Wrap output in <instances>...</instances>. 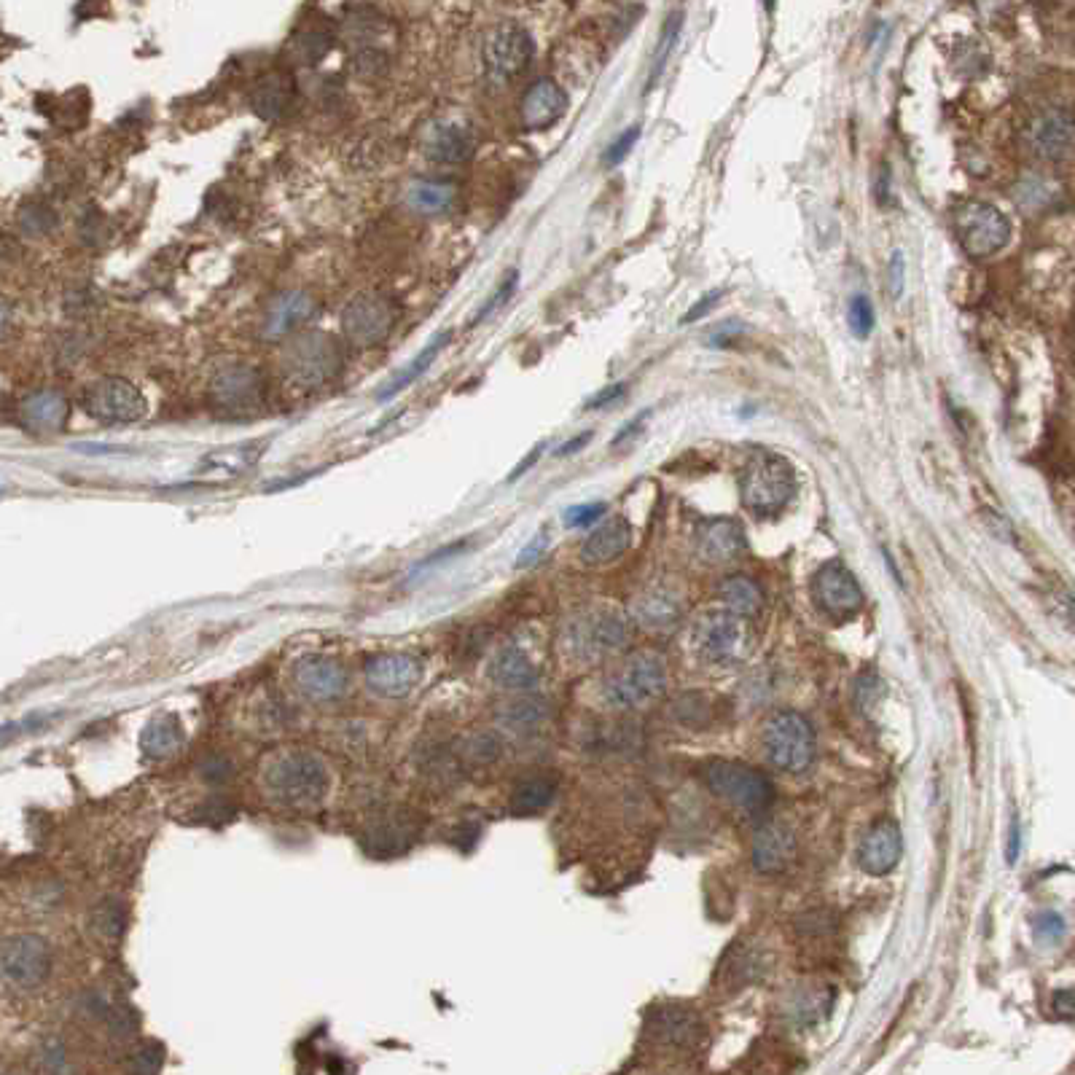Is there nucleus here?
Returning a JSON list of instances; mask_svg holds the SVG:
<instances>
[{
	"label": "nucleus",
	"mask_w": 1075,
	"mask_h": 1075,
	"mask_svg": "<svg viewBox=\"0 0 1075 1075\" xmlns=\"http://www.w3.org/2000/svg\"><path fill=\"white\" fill-rule=\"evenodd\" d=\"M796 492V473L791 463L772 452H756L740 473V498L750 514L769 519L777 516Z\"/></svg>",
	"instance_id": "nucleus-1"
},
{
	"label": "nucleus",
	"mask_w": 1075,
	"mask_h": 1075,
	"mask_svg": "<svg viewBox=\"0 0 1075 1075\" xmlns=\"http://www.w3.org/2000/svg\"><path fill=\"white\" fill-rule=\"evenodd\" d=\"M699 777L713 796L748 812V815H761L772 807L774 785L764 772H758L756 766L729 761V758H707L705 764L699 766Z\"/></svg>",
	"instance_id": "nucleus-2"
},
{
	"label": "nucleus",
	"mask_w": 1075,
	"mask_h": 1075,
	"mask_svg": "<svg viewBox=\"0 0 1075 1075\" xmlns=\"http://www.w3.org/2000/svg\"><path fill=\"white\" fill-rule=\"evenodd\" d=\"M344 344L328 331H304L285 344L280 353V369L293 385L320 387L344 369Z\"/></svg>",
	"instance_id": "nucleus-3"
},
{
	"label": "nucleus",
	"mask_w": 1075,
	"mask_h": 1075,
	"mask_svg": "<svg viewBox=\"0 0 1075 1075\" xmlns=\"http://www.w3.org/2000/svg\"><path fill=\"white\" fill-rule=\"evenodd\" d=\"M667 688V662L659 651H637L602 683V699L619 710L654 702Z\"/></svg>",
	"instance_id": "nucleus-4"
},
{
	"label": "nucleus",
	"mask_w": 1075,
	"mask_h": 1075,
	"mask_svg": "<svg viewBox=\"0 0 1075 1075\" xmlns=\"http://www.w3.org/2000/svg\"><path fill=\"white\" fill-rule=\"evenodd\" d=\"M267 788L285 807H315L326 799L328 769L312 753H288L267 769Z\"/></svg>",
	"instance_id": "nucleus-5"
},
{
	"label": "nucleus",
	"mask_w": 1075,
	"mask_h": 1075,
	"mask_svg": "<svg viewBox=\"0 0 1075 1075\" xmlns=\"http://www.w3.org/2000/svg\"><path fill=\"white\" fill-rule=\"evenodd\" d=\"M761 745H764L766 758L772 761L780 772L801 774L815 764L817 740L812 723L801 713L783 710L774 713L761 729Z\"/></svg>",
	"instance_id": "nucleus-6"
},
{
	"label": "nucleus",
	"mask_w": 1075,
	"mask_h": 1075,
	"mask_svg": "<svg viewBox=\"0 0 1075 1075\" xmlns=\"http://www.w3.org/2000/svg\"><path fill=\"white\" fill-rule=\"evenodd\" d=\"M629 640V621L619 611L597 608L570 621L568 651L581 662H594L624 648Z\"/></svg>",
	"instance_id": "nucleus-7"
},
{
	"label": "nucleus",
	"mask_w": 1075,
	"mask_h": 1075,
	"mask_svg": "<svg viewBox=\"0 0 1075 1075\" xmlns=\"http://www.w3.org/2000/svg\"><path fill=\"white\" fill-rule=\"evenodd\" d=\"M533 38L525 27L516 22H503L492 27L482 43L484 76L490 84H508L511 78L525 73L533 60Z\"/></svg>",
	"instance_id": "nucleus-8"
},
{
	"label": "nucleus",
	"mask_w": 1075,
	"mask_h": 1075,
	"mask_svg": "<svg viewBox=\"0 0 1075 1075\" xmlns=\"http://www.w3.org/2000/svg\"><path fill=\"white\" fill-rule=\"evenodd\" d=\"M955 232L963 250L973 258L995 256L1011 240V224L989 202H965L955 213Z\"/></svg>",
	"instance_id": "nucleus-9"
},
{
	"label": "nucleus",
	"mask_w": 1075,
	"mask_h": 1075,
	"mask_svg": "<svg viewBox=\"0 0 1075 1075\" xmlns=\"http://www.w3.org/2000/svg\"><path fill=\"white\" fill-rule=\"evenodd\" d=\"M398 310L385 293L363 291L342 310V334L355 347H374L396 328Z\"/></svg>",
	"instance_id": "nucleus-10"
},
{
	"label": "nucleus",
	"mask_w": 1075,
	"mask_h": 1075,
	"mask_svg": "<svg viewBox=\"0 0 1075 1075\" xmlns=\"http://www.w3.org/2000/svg\"><path fill=\"white\" fill-rule=\"evenodd\" d=\"M84 412L103 425H129L146 414V396L124 377H103L84 393Z\"/></svg>",
	"instance_id": "nucleus-11"
},
{
	"label": "nucleus",
	"mask_w": 1075,
	"mask_h": 1075,
	"mask_svg": "<svg viewBox=\"0 0 1075 1075\" xmlns=\"http://www.w3.org/2000/svg\"><path fill=\"white\" fill-rule=\"evenodd\" d=\"M210 401L234 417L256 414L267 401V379L253 366H226L210 379Z\"/></svg>",
	"instance_id": "nucleus-12"
},
{
	"label": "nucleus",
	"mask_w": 1075,
	"mask_h": 1075,
	"mask_svg": "<svg viewBox=\"0 0 1075 1075\" xmlns=\"http://www.w3.org/2000/svg\"><path fill=\"white\" fill-rule=\"evenodd\" d=\"M1022 143L1035 159L1043 162L1065 159L1075 146V113L1070 108H1043L1027 121Z\"/></svg>",
	"instance_id": "nucleus-13"
},
{
	"label": "nucleus",
	"mask_w": 1075,
	"mask_h": 1075,
	"mask_svg": "<svg viewBox=\"0 0 1075 1075\" xmlns=\"http://www.w3.org/2000/svg\"><path fill=\"white\" fill-rule=\"evenodd\" d=\"M745 643H748L745 621L726 608L705 613L694 627V648L710 664L734 662L745 651Z\"/></svg>",
	"instance_id": "nucleus-14"
},
{
	"label": "nucleus",
	"mask_w": 1075,
	"mask_h": 1075,
	"mask_svg": "<svg viewBox=\"0 0 1075 1075\" xmlns=\"http://www.w3.org/2000/svg\"><path fill=\"white\" fill-rule=\"evenodd\" d=\"M3 979L17 989L38 987L52 968V952L41 936L17 933L3 944Z\"/></svg>",
	"instance_id": "nucleus-15"
},
{
	"label": "nucleus",
	"mask_w": 1075,
	"mask_h": 1075,
	"mask_svg": "<svg viewBox=\"0 0 1075 1075\" xmlns=\"http://www.w3.org/2000/svg\"><path fill=\"white\" fill-rule=\"evenodd\" d=\"M812 594L823 611L839 616V619H847L863 608V589H860L858 578L852 576L847 565L836 562V559L817 570L812 578Z\"/></svg>",
	"instance_id": "nucleus-16"
},
{
	"label": "nucleus",
	"mask_w": 1075,
	"mask_h": 1075,
	"mask_svg": "<svg viewBox=\"0 0 1075 1075\" xmlns=\"http://www.w3.org/2000/svg\"><path fill=\"white\" fill-rule=\"evenodd\" d=\"M318 312V299L307 291H283L269 299L261 318V336L275 342L283 336L299 331L304 323H310Z\"/></svg>",
	"instance_id": "nucleus-17"
},
{
	"label": "nucleus",
	"mask_w": 1075,
	"mask_h": 1075,
	"mask_svg": "<svg viewBox=\"0 0 1075 1075\" xmlns=\"http://www.w3.org/2000/svg\"><path fill=\"white\" fill-rule=\"evenodd\" d=\"M420 678V662L409 654H382L366 664V683L382 697H406Z\"/></svg>",
	"instance_id": "nucleus-18"
},
{
	"label": "nucleus",
	"mask_w": 1075,
	"mask_h": 1075,
	"mask_svg": "<svg viewBox=\"0 0 1075 1075\" xmlns=\"http://www.w3.org/2000/svg\"><path fill=\"white\" fill-rule=\"evenodd\" d=\"M425 156L439 164H463L476 154V135L463 121L441 119L425 129Z\"/></svg>",
	"instance_id": "nucleus-19"
},
{
	"label": "nucleus",
	"mask_w": 1075,
	"mask_h": 1075,
	"mask_svg": "<svg viewBox=\"0 0 1075 1075\" xmlns=\"http://www.w3.org/2000/svg\"><path fill=\"white\" fill-rule=\"evenodd\" d=\"M296 686L312 702H336L347 691V672L328 656H304L293 670Z\"/></svg>",
	"instance_id": "nucleus-20"
},
{
	"label": "nucleus",
	"mask_w": 1075,
	"mask_h": 1075,
	"mask_svg": "<svg viewBox=\"0 0 1075 1075\" xmlns=\"http://www.w3.org/2000/svg\"><path fill=\"white\" fill-rule=\"evenodd\" d=\"M568 111V95L565 89L551 81V78H538L535 84L527 86L522 105H519V121L527 132H541L557 124Z\"/></svg>",
	"instance_id": "nucleus-21"
},
{
	"label": "nucleus",
	"mask_w": 1075,
	"mask_h": 1075,
	"mask_svg": "<svg viewBox=\"0 0 1075 1075\" xmlns=\"http://www.w3.org/2000/svg\"><path fill=\"white\" fill-rule=\"evenodd\" d=\"M745 530L737 519L718 516V519H705L697 527V551L699 557L710 565H726L734 562L745 551Z\"/></svg>",
	"instance_id": "nucleus-22"
},
{
	"label": "nucleus",
	"mask_w": 1075,
	"mask_h": 1075,
	"mask_svg": "<svg viewBox=\"0 0 1075 1075\" xmlns=\"http://www.w3.org/2000/svg\"><path fill=\"white\" fill-rule=\"evenodd\" d=\"M903 852V836L901 828L895 826L893 820H879L877 826L871 828L863 844L858 850V863L860 869L871 874V877H885L890 871L898 866Z\"/></svg>",
	"instance_id": "nucleus-23"
},
{
	"label": "nucleus",
	"mask_w": 1075,
	"mask_h": 1075,
	"mask_svg": "<svg viewBox=\"0 0 1075 1075\" xmlns=\"http://www.w3.org/2000/svg\"><path fill=\"white\" fill-rule=\"evenodd\" d=\"M70 406L60 390H35L19 404V422L35 436H54L65 428Z\"/></svg>",
	"instance_id": "nucleus-24"
},
{
	"label": "nucleus",
	"mask_w": 1075,
	"mask_h": 1075,
	"mask_svg": "<svg viewBox=\"0 0 1075 1075\" xmlns=\"http://www.w3.org/2000/svg\"><path fill=\"white\" fill-rule=\"evenodd\" d=\"M632 543V527L624 516H613L605 525L594 530L581 546V559L586 565H605L619 559Z\"/></svg>",
	"instance_id": "nucleus-25"
},
{
	"label": "nucleus",
	"mask_w": 1075,
	"mask_h": 1075,
	"mask_svg": "<svg viewBox=\"0 0 1075 1075\" xmlns=\"http://www.w3.org/2000/svg\"><path fill=\"white\" fill-rule=\"evenodd\" d=\"M796 852V836L780 823H769L753 839V866L764 874L783 871Z\"/></svg>",
	"instance_id": "nucleus-26"
},
{
	"label": "nucleus",
	"mask_w": 1075,
	"mask_h": 1075,
	"mask_svg": "<svg viewBox=\"0 0 1075 1075\" xmlns=\"http://www.w3.org/2000/svg\"><path fill=\"white\" fill-rule=\"evenodd\" d=\"M490 678L508 691H530L538 683V667L519 645H503L490 662Z\"/></svg>",
	"instance_id": "nucleus-27"
},
{
	"label": "nucleus",
	"mask_w": 1075,
	"mask_h": 1075,
	"mask_svg": "<svg viewBox=\"0 0 1075 1075\" xmlns=\"http://www.w3.org/2000/svg\"><path fill=\"white\" fill-rule=\"evenodd\" d=\"M680 600L667 589H648L635 602V619L648 629H670L680 621Z\"/></svg>",
	"instance_id": "nucleus-28"
},
{
	"label": "nucleus",
	"mask_w": 1075,
	"mask_h": 1075,
	"mask_svg": "<svg viewBox=\"0 0 1075 1075\" xmlns=\"http://www.w3.org/2000/svg\"><path fill=\"white\" fill-rule=\"evenodd\" d=\"M718 597L726 605V611L740 616V619H750L764 608V592L750 576L723 578L721 586H718Z\"/></svg>",
	"instance_id": "nucleus-29"
},
{
	"label": "nucleus",
	"mask_w": 1075,
	"mask_h": 1075,
	"mask_svg": "<svg viewBox=\"0 0 1075 1075\" xmlns=\"http://www.w3.org/2000/svg\"><path fill=\"white\" fill-rule=\"evenodd\" d=\"M457 191L452 183L444 181H412L404 191V202L409 210L420 215L447 213L455 205Z\"/></svg>",
	"instance_id": "nucleus-30"
},
{
	"label": "nucleus",
	"mask_w": 1075,
	"mask_h": 1075,
	"mask_svg": "<svg viewBox=\"0 0 1075 1075\" xmlns=\"http://www.w3.org/2000/svg\"><path fill=\"white\" fill-rule=\"evenodd\" d=\"M554 796H557V783L554 780H549V777H527L511 793V812L522 817L538 815V812L551 807Z\"/></svg>",
	"instance_id": "nucleus-31"
},
{
	"label": "nucleus",
	"mask_w": 1075,
	"mask_h": 1075,
	"mask_svg": "<svg viewBox=\"0 0 1075 1075\" xmlns=\"http://www.w3.org/2000/svg\"><path fill=\"white\" fill-rule=\"evenodd\" d=\"M181 742H183L181 723L175 721L172 715H162V718H154V721L148 723L146 729H143V740H140V745H143V753H146V756L164 758L181 748Z\"/></svg>",
	"instance_id": "nucleus-32"
},
{
	"label": "nucleus",
	"mask_w": 1075,
	"mask_h": 1075,
	"mask_svg": "<svg viewBox=\"0 0 1075 1075\" xmlns=\"http://www.w3.org/2000/svg\"><path fill=\"white\" fill-rule=\"evenodd\" d=\"M551 707L543 697H530V694H522V697L511 699L503 710H500V721L506 723L508 729L514 731H530L535 726H541L546 718H549Z\"/></svg>",
	"instance_id": "nucleus-33"
},
{
	"label": "nucleus",
	"mask_w": 1075,
	"mask_h": 1075,
	"mask_svg": "<svg viewBox=\"0 0 1075 1075\" xmlns=\"http://www.w3.org/2000/svg\"><path fill=\"white\" fill-rule=\"evenodd\" d=\"M449 339H452V334H449V331H444V334L436 336V339H433V342H430L428 347H425V350H422V353L417 355V358H414L412 363H406V369L401 371V374H398V377L393 379V382H390V385H387L385 390H382V393H379V398L385 401V398L398 396L401 390H406L409 385H414V382H417V379H420L422 374H425V371L430 369V363L439 358V353L444 350V347H447Z\"/></svg>",
	"instance_id": "nucleus-34"
},
{
	"label": "nucleus",
	"mask_w": 1075,
	"mask_h": 1075,
	"mask_svg": "<svg viewBox=\"0 0 1075 1075\" xmlns=\"http://www.w3.org/2000/svg\"><path fill=\"white\" fill-rule=\"evenodd\" d=\"M293 100V84L283 76H267L261 84H258L256 95H253V105L261 116L267 119H275V116H283L288 108H291Z\"/></svg>",
	"instance_id": "nucleus-35"
},
{
	"label": "nucleus",
	"mask_w": 1075,
	"mask_h": 1075,
	"mask_svg": "<svg viewBox=\"0 0 1075 1075\" xmlns=\"http://www.w3.org/2000/svg\"><path fill=\"white\" fill-rule=\"evenodd\" d=\"M680 27H683V14H680V11H675V14H670V17H667V22H664L662 35H659V43H656L654 57H651V73H648V86H645V92H651V89H654V86L659 84V78L664 76V70H667V62H670V57H672V49H675V43H678Z\"/></svg>",
	"instance_id": "nucleus-36"
},
{
	"label": "nucleus",
	"mask_w": 1075,
	"mask_h": 1075,
	"mask_svg": "<svg viewBox=\"0 0 1075 1075\" xmlns=\"http://www.w3.org/2000/svg\"><path fill=\"white\" fill-rule=\"evenodd\" d=\"M659 1027H662V1038H667V1043H675V1046H688V1043L697 1041L699 1035L697 1014L680 1011V1008H670L667 1014L659 1016Z\"/></svg>",
	"instance_id": "nucleus-37"
},
{
	"label": "nucleus",
	"mask_w": 1075,
	"mask_h": 1075,
	"mask_svg": "<svg viewBox=\"0 0 1075 1075\" xmlns=\"http://www.w3.org/2000/svg\"><path fill=\"white\" fill-rule=\"evenodd\" d=\"M19 229L33 237H41V234H49L57 224V215H54L52 207L41 205V202H27L25 207H19Z\"/></svg>",
	"instance_id": "nucleus-38"
},
{
	"label": "nucleus",
	"mask_w": 1075,
	"mask_h": 1075,
	"mask_svg": "<svg viewBox=\"0 0 1075 1075\" xmlns=\"http://www.w3.org/2000/svg\"><path fill=\"white\" fill-rule=\"evenodd\" d=\"M1054 197H1057V189H1054L1049 181H1043V178H1027V181L1019 183V189H1016L1019 205L1027 207V210H1041V207L1049 205Z\"/></svg>",
	"instance_id": "nucleus-39"
},
{
	"label": "nucleus",
	"mask_w": 1075,
	"mask_h": 1075,
	"mask_svg": "<svg viewBox=\"0 0 1075 1075\" xmlns=\"http://www.w3.org/2000/svg\"><path fill=\"white\" fill-rule=\"evenodd\" d=\"M874 307L866 296H852L850 307H847V323H850V331L858 339H869L871 331H874Z\"/></svg>",
	"instance_id": "nucleus-40"
},
{
	"label": "nucleus",
	"mask_w": 1075,
	"mask_h": 1075,
	"mask_svg": "<svg viewBox=\"0 0 1075 1075\" xmlns=\"http://www.w3.org/2000/svg\"><path fill=\"white\" fill-rule=\"evenodd\" d=\"M882 697H885V686H882V680L877 678V675H860L858 683H855V699H858V705L863 713H871L874 707L882 702Z\"/></svg>",
	"instance_id": "nucleus-41"
},
{
	"label": "nucleus",
	"mask_w": 1075,
	"mask_h": 1075,
	"mask_svg": "<svg viewBox=\"0 0 1075 1075\" xmlns=\"http://www.w3.org/2000/svg\"><path fill=\"white\" fill-rule=\"evenodd\" d=\"M637 140H640V127L624 129L619 138L613 140L611 146H608V151H605V159H602V162L608 164V167H616V164H621L629 156V151L635 148Z\"/></svg>",
	"instance_id": "nucleus-42"
},
{
	"label": "nucleus",
	"mask_w": 1075,
	"mask_h": 1075,
	"mask_svg": "<svg viewBox=\"0 0 1075 1075\" xmlns=\"http://www.w3.org/2000/svg\"><path fill=\"white\" fill-rule=\"evenodd\" d=\"M468 756L476 761V764H490L500 756V740L495 734H476L471 742H468Z\"/></svg>",
	"instance_id": "nucleus-43"
},
{
	"label": "nucleus",
	"mask_w": 1075,
	"mask_h": 1075,
	"mask_svg": "<svg viewBox=\"0 0 1075 1075\" xmlns=\"http://www.w3.org/2000/svg\"><path fill=\"white\" fill-rule=\"evenodd\" d=\"M516 280H519V272L516 269H511V272H506V277H503V283L498 285V291L492 293L490 299H487V304H484L482 310H479V315L473 318V323H479L482 318H487L490 312H495L498 307H503L508 299H511V293H514L516 288Z\"/></svg>",
	"instance_id": "nucleus-44"
},
{
	"label": "nucleus",
	"mask_w": 1075,
	"mask_h": 1075,
	"mask_svg": "<svg viewBox=\"0 0 1075 1075\" xmlns=\"http://www.w3.org/2000/svg\"><path fill=\"white\" fill-rule=\"evenodd\" d=\"M1035 936L1046 944H1057L1065 936V920L1057 912H1041L1035 917Z\"/></svg>",
	"instance_id": "nucleus-45"
},
{
	"label": "nucleus",
	"mask_w": 1075,
	"mask_h": 1075,
	"mask_svg": "<svg viewBox=\"0 0 1075 1075\" xmlns=\"http://www.w3.org/2000/svg\"><path fill=\"white\" fill-rule=\"evenodd\" d=\"M605 511H608L605 503H584V506H573L565 511V525L568 527L594 525V522H597Z\"/></svg>",
	"instance_id": "nucleus-46"
},
{
	"label": "nucleus",
	"mask_w": 1075,
	"mask_h": 1075,
	"mask_svg": "<svg viewBox=\"0 0 1075 1075\" xmlns=\"http://www.w3.org/2000/svg\"><path fill=\"white\" fill-rule=\"evenodd\" d=\"M43 1067L49 1070L52 1075H68L70 1073V1065H68V1057H65V1049H62L60 1043H49V1046H43Z\"/></svg>",
	"instance_id": "nucleus-47"
},
{
	"label": "nucleus",
	"mask_w": 1075,
	"mask_h": 1075,
	"mask_svg": "<svg viewBox=\"0 0 1075 1075\" xmlns=\"http://www.w3.org/2000/svg\"><path fill=\"white\" fill-rule=\"evenodd\" d=\"M903 280H906V267H903L901 250H895L890 256V264H887V288H890L893 299H898L903 293Z\"/></svg>",
	"instance_id": "nucleus-48"
},
{
	"label": "nucleus",
	"mask_w": 1075,
	"mask_h": 1075,
	"mask_svg": "<svg viewBox=\"0 0 1075 1075\" xmlns=\"http://www.w3.org/2000/svg\"><path fill=\"white\" fill-rule=\"evenodd\" d=\"M1051 1011H1054V1016H1059V1019H1065V1022H1075V987L1054 992Z\"/></svg>",
	"instance_id": "nucleus-49"
},
{
	"label": "nucleus",
	"mask_w": 1075,
	"mask_h": 1075,
	"mask_svg": "<svg viewBox=\"0 0 1075 1075\" xmlns=\"http://www.w3.org/2000/svg\"><path fill=\"white\" fill-rule=\"evenodd\" d=\"M721 296H723V291L705 293V296H702V299H699L697 304H694V307H691V310H688L686 315L680 318V326H688V323H697V320L705 318L707 312L713 310L715 304H718V299H721Z\"/></svg>",
	"instance_id": "nucleus-50"
},
{
	"label": "nucleus",
	"mask_w": 1075,
	"mask_h": 1075,
	"mask_svg": "<svg viewBox=\"0 0 1075 1075\" xmlns=\"http://www.w3.org/2000/svg\"><path fill=\"white\" fill-rule=\"evenodd\" d=\"M100 930L108 933V936H121V930H124V912L116 909V906L100 909Z\"/></svg>",
	"instance_id": "nucleus-51"
},
{
	"label": "nucleus",
	"mask_w": 1075,
	"mask_h": 1075,
	"mask_svg": "<svg viewBox=\"0 0 1075 1075\" xmlns=\"http://www.w3.org/2000/svg\"><path fill=\"white\" fill-rule=\"evenodd\" d=\"M624 393H627V385L605 387V390H600L597 396H592L589 401H586V409H605V406L613 404V401H619Z\"/></svg>",
	"instance_id": "nucleus-52"
},
{
	"label": "nucleus",
	"mask_w": 1075,
	"mask_h": 1075,
	"mask_svg": "<svg viewBox=\"0 0 1075 1075\" xmlns=\"http://www.w3.org/2000/svg\"><path fill=\"white\" fill-rule=\"evenodd\" d=\"M1019 850H1022V828H1019V817H1011V828H1008V844H1006V860L1014 866L1019 860Z\"/></svg>",
	"instance_id": "nucleus-53"
},
{
	"label": "nucleus",
	"mask_w": 1075,
	"mask_h": 1075,
	"mask_svg": "<svg viewBox=\"0 0 1075 1075\" xmlns=\"http://www.w3.org/2000/svg\"><path fill=\"white\" fill-rule=\"evenodd\" d=\"M543 551H546V535H538V538H535V541L530 543V546H527V549L522 551V554H519V559H516V565H519V568H527V565H533L535 559L541 557Z\"/></svg>",
	"instance_id": "nucleus-54"
},
{
	"label": "nucleus",
	"mask_w": 1075,
	"mask_h": 1075,
	"mask_svg": "<svg viewBox=\"0 0 1075 1075\" xmlns=\"http://www.w3.org/2000/svg\"><path fill=\"white\" fill-rule=\"evenodd\" d=\"M740 331H742L740 323H734V320H726V326H721L713 336H710V347H726V342H729L731 336L740 334Z\"/></svg>",
	"instance_id": "nucleus-55"
},
{
	"label": "nucleus",
	"mask_w": 1075,
	"mask_h": 1075,
	"mask_svg": "<svg viewBox=\"0 0 1075 1075\" xmlns=\"http://www.w3.org/2000/svg\"><path fill=\"white\" fill-rule=\"evenodd\" d=\"M984 519L989 522V527H992V533L998 535V538H1003V541H1011L1014 538V533H1011V525H1008L1006 519L1000 514H992V511H984Z\"/></svg>",
	"instance_id": "nucleus-56"
},
{
	"label": "nucleus",
	"mask_w": 1075,
	"mask_h": 1075,
	"mask_svg": "<svg viewBox=\"0 0 1075 1075\" xmlns=\"http://www.w3.org/2000/svg\"><path fill=\"white\" fill-rule=\"evenodd\" d=\"M592 441V433H584V436H576V439H570L568 444H562V447L557 449V457H568V455H576L578 449H584L586 444Z\"/></svg>",
	"instance_id": "nucleus-57"
},
{
	"label": "nucleus",
	"mask_w": 1075,
	"mask_h": 1075,
	"mask_svg": "<svg viewBox=\"0 0 1075 1075\" xmlns=\"http://www.w3.org/2000/svg\"><path fill=\"white\" fill-rule=\"evenodd\" d=\"M648 414H651V412H643V414H637L635 420H632V422H627V425H624V428H621V433H619V436H616V439H613V444H621V441H624V439H629V436H635V433H637V428H640V425H643V422H645V417H648Z\"/></svg>",
	"instance_id": "nucleus-58"
},
{
	"label": "nucleus",
	"mask_w": 1075,
	"mask_h": 1075,
	"mask_svg": "<svg viewBox=\"0 0 1075 1075\" xmlns=\"http://www.w3.org/2000/svg\"><path fill=\"white\" fill-rule=\"evenodd\" d=\"M541 449H543V447H535L533 452H530V455H527L525 460H522V465H516L514 473H511V479H519V476H522V473H525L527 468H530V465H533L535 460H538V457H541Z\"/></svg>",
	"instance_id": "nucleus-59"
},
{
	"label": "nucleus",
	"mask_w": 1075,
	"mask_h": 1075,
	"mask_svg": "<svg viewBox=\"0 0 1075 1075\" xmlns=\"http://www.w3.org/2000/svg\"><path fill=\"white\" fill-rule=\"evenodd\" d=\"M6 1075H11V1073H6Z\"/></svg>",
	"instance_id": "nucleus-60"
}]
</instances>
